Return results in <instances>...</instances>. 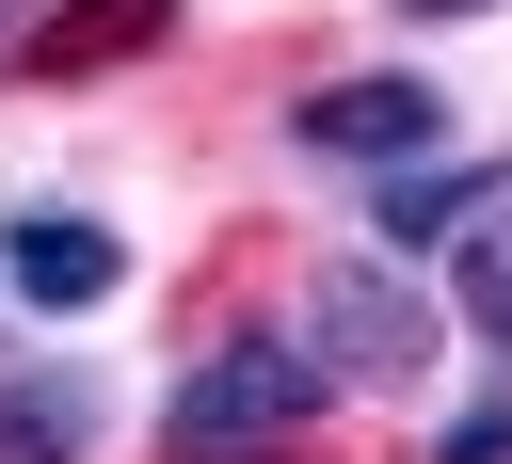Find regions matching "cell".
I'll list each match as a JSON object with an SVG mask.
<instances>
[{
  "label": "cell",
  "mask_w": 512,
  "mask_h": 464,
  "mask_svg": "<svg viewBox=\"0 0 512 464\" xmlns=\"http://www.w3.org/2000/svg\"><path fill=\"white\" fill-rule=\"evenodd\" d=\"M432 128H448V96H432V80H320V96L288 112V144H304V160H368V176L432 160Z\"/></svg>",
  "instance_id": "3"
},
{
  "label": "cell",
  "mask_w": 512,
  "mask_h": 464,
  "mask_svg": "<svg viewBox=\"0 0 512 464\" xmlns=\"http://www.w3.org/2000/svg\"><path fill=\"white\" fill-rule=\"evenodd\" d=\"M160 16L176 0H80V16H48V32H16L48 80H80V64H128V48H160Z\"/></svg>",
  "instance_id": "7"
},
{
  "label": "cell",
  "mask_w": 512,
  "mask_h": 464,
  "mask_svg": "<svg viewBox=\"0 0 512 464\" xmlns=\"http://www.w3.org/2000/svg\"><path fill=\"white\" fill-rule=\"evenodd\" d=\"M432 464H512V400H480V416H448V432H432Z\"/></svg>",
  "instance_id": "9"
},
{
  "label": "cell",
  "mask_w": 512,
  "mask_h": 464,
  "mask_svg": "<svg viewBox=\"0 0 512 464\" xmlns=\"http://www.w3.org/2000/svg\"><path fill=\"white\" fill-rule=\"evenodd\" d=\"M0 288L48 304V320H80V304L128 288V240H112L96 208H16V224H0Z\"/></svg>",
  "instance_id": "4"
},
{
  "label": "cell",
  "mask_w": 512,
  "mask_h": 464,
  "mask_svg": "<svg viewBox=\"0 0 512 464\" xmlns=\"http://www.w3.org/2000/svg\"><path fill=\"white\" fill-rule=\"evenodd\" d=\"M384 16H496V0H384Z\"/></svg>",
  "instance_id": "10"
},
{
  "label": "cell",
  "mask_w": 512,
  "mask_h": 464,
  "mask_svg": "<svg viewBox=\"0 0 512 464\" xmlns=\"http://www.w3.org/2000/svg\"><path fill=\"white\" fill-rule=\"evenodd\" d=\"M0 48H16V0H0Z\"/></svg>",
  "instance_id": "11"
},
{
  "label": "cell",
  "mask_w": 512,
  "mask_h": 464,
  "mask_svg": "<svg viewBox=\"0 0 512 464\" xmlns=\"http://www.w3.org/2000/svg\"><path fill=\"white\" fill-rule=\"evenodd\" d=\"M448 320H464V336H496V352H512V208H480V224H464V240H448Z\"/></svg>",
  "instance_id": "8"
},
{
  "label": "cell",
  "mask_w": 512,
  "mask_h": 464,
  "mask_svg": "<svg viewBox=\"0 0 512 464\" xmlns=\"http://www.w3.org/2000/svg\"><path fill=\"white\" fill-rule=\"evenodd\" d=\"M480 208H512V144L496 160H400L384 176V240H464Z\"/></svg>",
  "instance_id": "5"
},
{
  "label": "cell",
  "mask_w": 512,
  "mask_h": 464,
  "mask_svg": "<svg viewBox=\"0 0 512 464\" xmlns=\"http://www.w3.org/2000/svg\"><path fill=\"white\" fill-rule=\"evenodd\" d=\"M432 336H448V320H432L384 256H320V288H304V352H320V384H416Z\"/></svg>",
  "instance_id": "2"
},
{
  "label": "cell",
  "mask_w": 512,
  "mask_h": 464,
  "mask_svg": "<svg viewBox=\"0 0 512 464\" xmlns=\"http://www.w3.org/2000/svg\"><path fill=\"white\" fill-rule=\"evenodd\" d=\"M96 448V384L80 368H0V464H80Z\"/></svg>",
  "instance_id": "6"
},
{
  "label": "cell",
  "mask_w": 512,
  "mask_h": 464,
  "mask_svg": "<svg viewBox=\"0 0 512 464\" xmlns=\"http://www.w3.org/2000/svg\"><path fill=\"white\" fill-rule=\"evenodd\" d=\"M336 384H320V352L304 336H224V352H192V384H176V464H224V448H272V432H304Z\"/></svg>",
  "instance_id": "1"
}]
</instances>
